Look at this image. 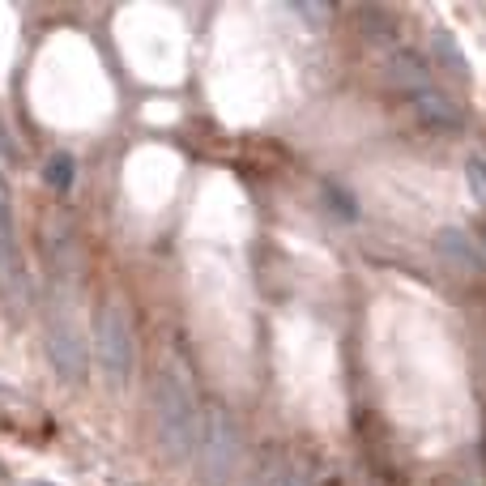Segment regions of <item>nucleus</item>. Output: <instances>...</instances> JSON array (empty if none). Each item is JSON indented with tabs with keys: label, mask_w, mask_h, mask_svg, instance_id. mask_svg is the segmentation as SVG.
Listing matches in <instances>:
<instances>
[{
	"label": "nucleus",
	"mask_w": 486,
	"mask_h": 486,
	"mask_svg": "<svg viewBox=\"0 0 486 486\" xmlns=\"http://www.w3.org/2000/svg\"><path fill=\"white\" fill-rule=\"evenodd\" d=\"M154 422H158V439L166 456H184L193 453L196 444V392H193V375L184 363H166L154 380Z\"/></svg>",
	"instance_id": "f257e3e1"
},
{
	"label": "nucleus",
	"mask_w": 486,
	"mask_h": 486,
	"mask_svg": "<svg viewBox=\"0 0 486 486\" xmlns=\"http://www.w3.org/2000/svg\"><path fill=\"white\" fill-rule=\"evenodd\" d=\"M48 358L51 367L60 372V380H68V384L86 380V367H90L86 333H81L77 311H73V294L60 282L51 286V308H48Z\"/></svg>",
	"instance_id": "f03ea898"
},
{
	"label": "nucleus",
	"mask_w": 486,
	"mask_h": 486,
	"mask_svg": "<svg viewBox=\"0 0 486 486\" xmlns=\"http://www.w3.org/2000/svg\"><path fill=\"white\" fill-rule=\"evenodd\" d=\"M94 350L103 363V375L112 389H129L132 367H137V341H132L129 311L120 299H107L94 316Z\"/></svg>",
	"instance_id": "7ed1b4c3"
},
{
	"label": "nucleus",
	"mask_w": 486,
	"mask_h": 486,
	"mask_svg": "<svg viewBox=\"0 0 486 486\" xmlns=\"http://www.w3.org/2000/svg\"><path fill=\"white\" fill-rule=\"evenodd\" d=\"M196 453H201V473L205 486H227L239 465V422L222 405H205V414L196 422Z\"/></svg>",
	"instance_id": "20e7f679"
},
{
	"label": "nucleus",
	"mask_w": 486,
	"mask_h": 486,
	"mask_svg": "<svg viewBox=\"0 0 486 486\" xmlns=\"http://www.w3.org/2000/svg\"><path fill=\"white\" fill-rule=\"evenodd\" d=\"M0 303L14 320H22L31 311V274H26V256H22V243H17L14 201H9L4 171H0Z\"/></svg>",
	"instance_id": "39448f33"
},
{
	"label": "nucleus",
	"mask_w": 486,
	"mask_h": 486,
	"mask_svg": "<svg viewBox=\"0 0 486 486\" xmlns=\"http://www.w3.org/2000/svg\"><path fill=\"white\" fill-rule=\"evenodd\" d=\"M436 252L453 265L456 274H470V277L486 274L482 248H478V239H473L465 227H444V230H439V235H436Z\"/></svg>",
	"instance_id": "423d86ee"
},
{
	"label": "nucleus",
	"mask_w": 486,
	"mask_h": 486,
	"mask_svg": "<svg viewBox=\"0 0 486 486\" xmlns=\"http://www.w3.org/2000/svg\"><path fill=\"white\" fill-rule=\"evenodd\" d=\"M414 112H418V120L427 124V129H439V132H461V129H465V115H461V107H456L444 90H436V86H422V90H414Z\"/></svg>",
	"instance_id": "0eeeda50"
},
{
	"label": "nucleus",
	"mask_w": 486,
	"mask_h": 486,
	"mask_svg": "<svg viewBox=\"0 0 486 486\" xmlns=\"http://www.w3.org/2000/svg\"><path fill=\"white\" fill-rule=\"evenodd\" d=\"M384 73H389V81L405 86V90H422V86L431 81V65H427V56L414 51V48H405V43H397V48L384 51Z\"/></svg>",
	"instance_id": "6e6552de"
},
{
	"label": "nucleus",
	"mask_w": 486,
	"mask_h": 486,
	"mask_svg": "<svg viewBox=\"0 0 486 486\" xmlns=\"http://www.w3.org/2000/svg\"><path fill=\"white\" fill-rule=\"evenodd\" d=\"M431 48H436V56L444 60V68H448L453 77L470 81V60H465V51L456 48L453 34H448V31H436V34H431Z\"/></svg>",
	"instance_id": "1a4fd4ad"
},
{
	"label": "nucleus",
	"mask_w": 486,
	"mask_h": 486,
	"mask_svg": "<svg viewBox=\"0 0 486 486\" xmlns=\"http://www.w3.org/2000/svg\"><path fill=\"white\" fill-rule=\"evenodd\" d=\"M43 176H48L51 188H60V193H65L68 184H73V158H68V154H51L48 171H43Z\"/></svg>",
	"instance_id": "9d476101"
},
{
	"label": "nucleus",
	"mask_w": 486,
	"mask_h": 486,
	"mask_svg": "<svg viewBox=\"0 0 486 486\" xmlns=\"http://www.w3.org/2000/svg\"><path fill=\"white\" fill-rule=\"evenodd\" d=\"M470 188H473V196H478V205H486V158L482 154H473L470 158Z\"/></svg>",
	"instance_id": "9b49d317"
},
{
	"label": "nucleus",
	"mask_w": 486,
	"mask_h": 486,
	"mask_svg": "<svg viewBox=\"0 0 486 486\" xmlns=\"http://www.w3.org/2000/svg\"><path fill=\"white\" fill-rule=\"evenodd\" d=\"M291 465H274V470H269V478H265V486H291Z\"/></svg>",
	"instance_id": "f8f14e48"
},
{
	"label": "nucleus",
	"mask_w": 486,
	"mask_h": 486,
	"mask_svg": "<svg viewBox=\"0 0 486 486\" xmlns=\"http://www.w3.org/2000/svg\"><path fill=\"white\" fill-rule=\"evenodd\" d=\"M291 486H308V478L303 473H291Z\"/></svg>",
	"instance_id": "ddd939ff"
},
{
	"label": "nucleus",
	"mask_w": 486,
	"mask_h": 486,
	"mask_svg": "<svg viewBox=\"0 0 486 486\" xmlns=\"http://www.w3.org/2000/svg\"><path fill=\"white\" fill-rule=\"evenodd\" d=\"M478 248H482V260H486V235H482V239H478Z\"/></svg>",
	"instance_id": "4468645a"
},
{
	"label": "nucleus",
	"mask_w": 486,
	"mask_h": 486,
	"mask_svg": "<svg viewBox=\"0 0 486 486\" xmlns=\"http://www.w3.org/2000/svg\"><path fill=\"white\" fill-rule=\"evenodd\" d=\"M34 486H43V482H34Z\"/></svg>",
	"instance_id": "2eb2a0df"
}]
</instances>
